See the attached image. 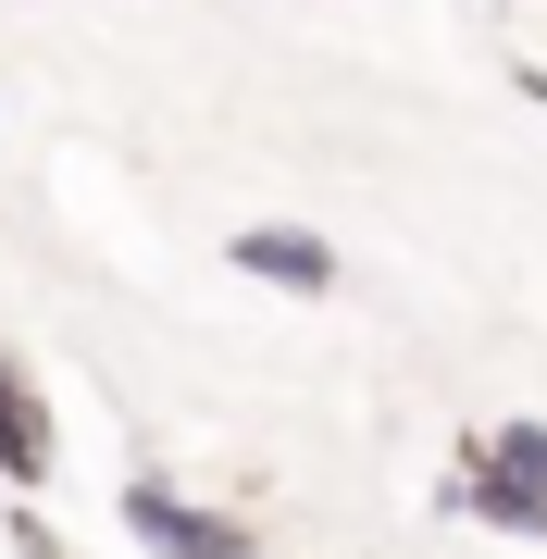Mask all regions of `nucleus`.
<instances>
[{
    "label": "nucleus",
    "mask_w": 547,
    "mask_h": 559,
    "mask_svg": "<svg viewBox=\"0 0 547 559\" xmlns=\"http://www.w3.org/2000/svg\"><path fill=\"white\" fill-rule=\"evenodd\" d=\"M510 87H523V100H535V112H547V62H510Z\"/></svg>",
    "instance_id": "obj_5"
},
{
    "label": "nucleus",
    "mask_w": 547,
    "mask_h": 559,
    "mask_svg": "<svg viewBox=\"0 0 547 559\" xmlns=\"http://www.w3.org/2000/svg\"><path fill=\"white\" fill-rule=\"evenodd\" d=\"M224 261H237L249 286H274V299H324L336 286V249L311 237V224H249V237H224Z\"/></svg>",
    "instance_id": "obj_3"
},
{
    "label": "nucleus",
    "mask_w": 547,
    "mask_h": 559,
    "mask_svg": "<svg viewBox=\"0 0 547 559\" xmlns=\"http://www.w3.org/2000/svg\"><path fill=\"white\" fill-rule=\"evenodd\" d=\"M112 510H124V535H138L150 559H262V535H249L237 510H212V498H187L175 473H138V485H124Z\"/></svg>",
    "instance_id": "obj_2"
},
{
    "label": "nucleus",
    "mask_w": 547,
    "mask_h": 559,
    "mask_svg": "<svg viewBox=\"0 0 547 559\" xmlns=\"http://www.w3.org/2000/svg\"><path fill=\"white\" fill-rule=\"evenodd\" d=\"M0 535H13V559H75V547H62V522H50L38 498H13V522H0Z\"/></svg>",
    "instance_id": "obj_4"
},
{
    "label": "nucleus",
    "mask_w": 547,
    "mask_h": 559,
    "mask_svg": "<svg viewBox=\"0 0 547 559\" xmlns=\"http://www.w3.org/2000/svg\"><path fill=\"white\" fill-rule=\"evenodd\" d=\"M436 510L547 547V423H473V436H461V473L436 485Z\"/></svg>",
    "instance_id": "obj_1"
}]
</instances>
